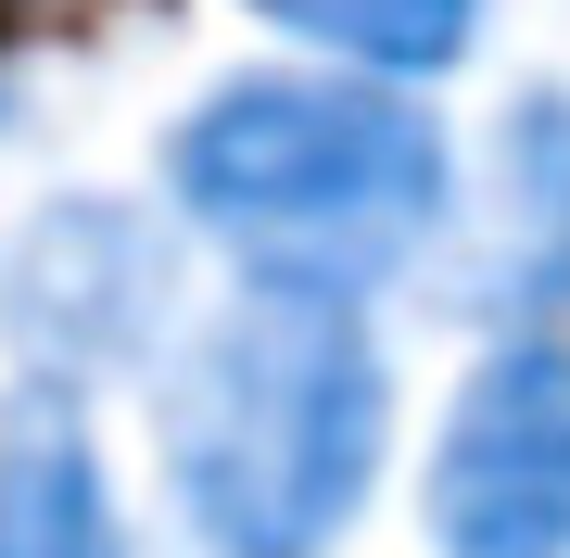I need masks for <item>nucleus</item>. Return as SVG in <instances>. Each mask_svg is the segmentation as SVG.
I'll list each match as a JSON object with an SVG mask.
<instances>
[{
	"label": "nucleus",
	"instance_id": "nucleus-1",
	"mask_svg": "<svg viewBox=\"0 0 570 558\" xmlns=\"http://www.w3.org/2000/svg\"><path fill=\"white\" fill-rule=\"evenodd\" d=\"M127 419L165 558H355L406 482L419 381L393 305L204 280Z\"/></svg>",
	"mask_w": 570,
	"mask_h": 558
},
{
	"label": "nucleus",
	"instance_id": "nucleus-5",
	"mask_svg": "<svg viewBox=\"0 0 570 558\" xmlns=\"http://www.w3.org/2000/svg\"><path fill=\"white\" fill-rule=\"evenodd\" d=\"M419 305L456 331H570V63H532L469 127V204Z\"/></svg>",
	"mask_w": 570,
	"mask_h": 558
},
{
	"label": "nucleus",
	"instance_id": "nucleus-3",
	"mask_svg": "<svg viewBox=\"0 0 570 558\" xmlns=\"http://www.w3.org/2000/svg\"><path fill=\"white\" fill-rule=\"evenodd\" d=\"M204 305V254L153 178H39L0 216V381L63 407H127Z\"/></svg>",
	"mask_w": 570,
	"mask_h": 558
},
{
	"label": "nucleus",
	"instance_id": "nucleus-2",
	"mask_svg": "<svg viewBox=\"0 0 570 558\" xmlns=\"http://www.w3.org/2000/svg\"><path fill=\"white\" fill-rule=\"evenodd\" d=\"M140 178L178 216V242L204 254V280L419 305L469 204V115L444 89L242 51L165 102Z\"/></svg>",
	"mask_w": 570,
	"mask_h": 558
},
{
	"label": "nucleus",
	"instance_id": "nucleus-8",
	"mask_svg": "<svg viewBox=\"0 0 570 558\" xmlns=\"http://www.w3.org/2000/svg\"><path fill=\"white\" fill-rule=\"evenodd\" d=\"M102 13H153V0H0V140L39 127V51L102 26Z\"/></svg>",
	"mask_w": 570,
	"mask_h": 558
},
{
	"label": "nucleus",
	"instance_id": "nucleus-4",
	"mask_svg": "<svg viewBox=\"0 0 570 558\" xmlns=\"http://www.w3.org/2000/svg\"><path fill=\"white\" fill-rule=\"evenodd\" d=\"M393 496L419 558H570V331H456Z\"/></svg>",
	"mask_w": 570,
	"mask_h": 558
},
{
	"label": "nucleus",
	"instance_id": "nucleus-7",
	"mask_svg": "<svg viewBox=\"0 0 570 558\" xmlns=\"http://www.w3.org/2000/svg\"><path fill=\"white\" fill-rule=\"evenodd\" d=\"M254 26V51H305L343 77H393V89H456L494 63L508 0H228Z\"/></svg>",
	"mask_w": 570,
	"mask_h": 558
},
{
	"label": "nucleus",
	"instance_id": "nucleus-6",
	"mask_svg": "<svg viewBox=\"0 0 570 558\" xmlns=\"http://www.w3.org/2000/svg\"><path fill=\"white\" fill-rule=\"evenodd\" d=\"M0 558H165L140 508V457L115 444V407L0 381Z\"/></svg>",
	"mask_w": 570,
	"mask_h": 558
}]
</instances>
